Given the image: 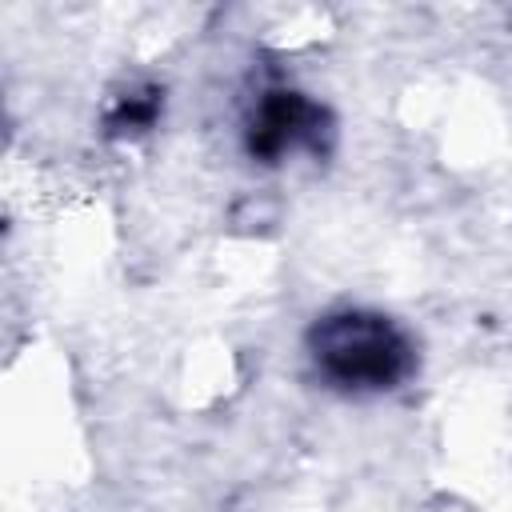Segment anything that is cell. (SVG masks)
Segmentation results:
<instances>
[{
	"label": "cell",
	"mask_w": 512,
	"mask_h": 512,
	"mask_svg": "<svg viewBox=\"0 0 512 512\" xmlns=\"http://www.w3.org/2000/svg\"><path fill=\"white\" fill-rule=\"evenodd\" d=\"M308 356L340 392H388L416 368L412 336L384 312L340 308L308 328Z\"/></svg>",
	"instance_id": "6da1fadb"
},
{
	"label": "cell",
	"mask_w": 512,
	"mask_h": 512,
	"mask_svg": "<svg viewBox=\"0 0 512 512\" xmlns=\"http://www.w3.org/2000/svg\"><path fill=\"white\" fill-rule=\"evenodd\" d=\"M328 132V112L312 104L296 88H272L260 96L252 120H248V156L276 164L296 148H320V136Z\"/></svg>",
	"instance_id": "7a4b0ae2"
},
{
	"label": "cell",
	"mask_w": 512,
	"mask_h": 512,
	"mask_svg": "<svg viewBox=\"0 0 512 512\" xmlns=\"http://www.w3.org/2000/svg\"><path fill=\"white\" fill-rule=\"evenodd\" d=\"M156 112H160V92H156V88H144V92L124 96V100L112 108L108 128H112V132H144V128H152Z\"/></svg>",
	"instance_id": "3957f363"
}]
</instances>
